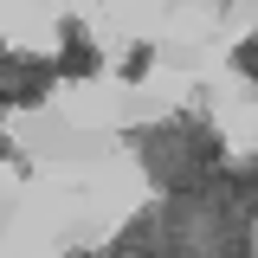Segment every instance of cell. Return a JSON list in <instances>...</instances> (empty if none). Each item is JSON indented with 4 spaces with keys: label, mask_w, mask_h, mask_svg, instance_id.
Returning <instances> with one entry per match:
<instances>
[{
    "label": "cell",
    "mask_w": 258,
    "mask_h": 258,
    "mask_svg": "<svg viewBox=\"0 0 258 258\" xmlns=\"http://www.w3.org/2000/svg\"><path fill=\"white\" fill-rule=\"evenodd\" d=\"M149 64H155V45H129V52H123V78L136 84V78H142Z\"/></svg>",
    "instance_id": "4"
},
{
    "label": "cell",
    "mask_w": 258,
    "mask_h": 258,
    "mask_svg": "<svg viewBox=\"0 0 258 258\" xmlns=\"http://www.w3.org/2000/svg\"><path fill=\"white\" fill-rule=\"evenodd\" d=\"M136 155H142V168H149L155 187L187 194V187H200V181L226 161V142L200 123V116H174V123L142 129V136H136Z\"/></svg>",
    "instance_id": "1"
},
{
    "label": "cell",
    "mask_w": 258,
    "mask_h": 258,
    "mask_svg": "<svg viewBox=\"0 0 258 258\" xmlns=\"http://www.w3.org/2000/svg\"><path fill=\"white\" fill-rule=\"evenodd\" d=\"M52 78H58L52 58H20V52H7V58H0V110H32V103H45Z\"/></svg>",
    "instance_id": "2"
},
{
    "label": "cell",
    "mask_w": 258,
    "mask_h": 258,
    "mask_svg": "<svg viewBox=\"0 0 258 258\" xmlns=\"http://www.w3.org/2000/svg\"><path fill=\"white\" fill-rule=\"evenodd\" d=\"M0 161H13V168H26V155H20V149H13L7 136H0Z\"/></svg>",
    "instance_id": "6"
},
{
    "label": "cell",
    "mask_w": 258,
    "mask_h": 258,
    "mask_svg": "<svg viewBox=\"0 0 258 258\" xmlns=\"http://www.w3.org/2000/svg\"><path fill=\"white\" fill-rule=\"evenodd\" d=\"M232 64H239V71H252V64H258V45H252V39H239V52H232Z\"/></svg>",
    "instance_id": "5"
},
{
    "label": "cell",
    "mask_w": 258,
    "mask_h": 258,
    "mask_svg": "<svg viewBox=\"0 0 258 258\" xmlns=\"http://www.w3.org/2000/svg\"><path fill=\"white\" fill-rule=\"evenodd\" d=\"M64 45H58V78H97V71H103V58H97V45H91V32L78 26V20H64Z\"/></svg>",
    "instance_id": "3"
}]
</instances>
